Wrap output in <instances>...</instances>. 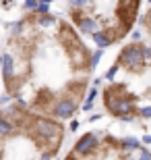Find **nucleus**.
I'll use <instances>...</instances> for the list:
<instances>
[{"label": "nucleus", "mask_w": 151, "mask_h": 160, "mask_svg": "<svg viewBox=\"0 0 151 160\" xmlns=\"http://www.w3.org/2000/svg\"><path fill=\"white\" fill-rule=\"evenodd\" d=\"M93 48L64 17L25 12L12 25L0 54V81L8 100L40 114L68 121L91 88Z\"/></svg>", "instance_id": "1"}, {"label": "nucleus", "mask_w": 151, "mask_h": 160, "mask_svg": "<svg viewBox=\"0 0 151 160\" xmlns=\"http://www.w3.org/2000/svg\"><path fill=\"white\" fill-rule=\"evenodd\" d=\"M99 106L106 117L147 129L151 106V54L147 38H133L99 79Z\"/></svg>", "instance_id": "2"}, {"label": "nucleus", "mask_w": 151, "mask_h": 160, "mask_svg": "<svg viewBox=\"0 0 151 160\" xmlns=\"http://www.w3.org/2000/svg\"><path fill=\"white\" fill-rule=\"evenodd\" d=\"M66 123L6 98L0 106V160H58Z\"/></svg>", "instance_id": "3"}, {"label": "nucleus", "mask_w": 151, "mask_h": 160, "mask_svg": "<svg viewBox=\"0 0 151 160\" xmlns=\"http://www.w3.org/2000/svg\"><path fill=\"white\" fill-rule=\"evenodd\" d=\"M141 4V0H68L64 19L89 44L110 48L133 33Z\"/></svg>", "instance_id": "4"}, {"label": "nucleus", "mask_w": 151, "mask_h": 160, "mask_svg": "<svg viewBox=\"0 0 151 160\" xmlns=\"http://www.w3.org/2000/svg\"><path fill=\"white\" fill-rule=\"evenodd\" d=\"M60 160H151V154L134 137L93 129L77 137Z\"/></svg>", "instance_id": "5"}, {"label": "nucleus", "mask_w": 151, "mask_h": 160, "mask_svg": "<svg viewBox=\"0 0 151 160\" xmlns=\"http://www.w3.org/2000/svg\"><path fill=\"white\" fill-rule=\"evenodd\" d=\"M41 2H46V0H41Z\"/></svg>", "instance_id": "6"}]
</instances>
